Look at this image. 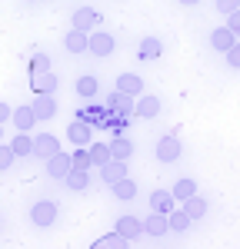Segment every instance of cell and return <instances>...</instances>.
<instances>
[{
    "label": "cell",
    "mask_w": 240,
    "mask_h": 249,
    "mask_svg": "<svg viewBox=\"0 0 240 249\" xmlns=\"http://www.w3.org/2000/svg\"><path fill=\"white\" fill-rule=\"evenodd\" d=\"M30 223L40 226V230L54 226V223H57V203H54V199H37V203L30 206Z\"/></svg>",
    "instance_id": "1"
},
{
    "label": "cell",
    "mask_w": 240,
    "mask_h": 249,
    "mask_svg": "<svg viewBox=\"0 0 240 249\" xmlns=\"http://www.w3.org/2000/svg\"><path fill=\"white\" fill-rule=\"evenodd\" d=\"M154 153H157L160 163H177L180 153H183V146H180L177 133H174V130H170V133H163V136L157 140V150H154Z\"/></svg>",
    "instance_id": "2"
},
{
    "label": "cell",
    "mask_w": 240,
    "mask_h": 249,
    "mask_svg": "<svg viewBox=\"0 0 240 249\" xmlns=\"http://www.w3.org/2000/svg\"><path fill=\"white\" fill-rule=\"evenodd\" d=\"M100 23H103V17H100L94 7H77L74 17H70V27H74V30H83V34H94Z\"/></svg>",
    "instance_id": "3"
},
{
    "label": "cell",
    "mask_w": 240,
    "mask_h": 249,
    "mask_svg": "<svg viewBox=\"0 0 240 249\" xmlns=\"http://www.w3.org/2000/svg\"><path fill=\"white\" fill-rule=\"evenodd\" d=\"M87 53H94V57H110V53H114V37H110L107 30H94V34L87 37Z\"/></svg>",
    "instance_id": "4"
},
{
    "label": "cell",
    "mask_w": 240,
    "mask_h": 249,
    "mask_svg": "<svg viewBox=\"0 0 240 249\" xmlns=\"http://www.w3.org/2000/svg\"><path fill=\"white\" fill-rule=\"evenodd\" d=\"M67 136H70L74 146H90V143H94V123H87V120H74V123L67 126Z\"/></svg>",
    "instance_id": "5"
},
{
    "label": "cell",
    "mask_w": 240,
    "mask_h": 249,
    "mask_svg": "<svg viewBox=\"0 0 240 249\" xmlns=\"http://www.w3.org/2000/svg\"><path fill=\"white\" fill-rule=\"evenodd\" d=\"M160 113V96L154 93H140L137 103H134V116H140V120H154V116Z\"/></svg>",
    "instance_id": "6"
},
{
    "label": "cell",
    "mask_w": 240,
    "mask_h": 249,
    "mask_svg": "<svg viewBox=\"0 0 240 249\" xmlns=\"http://www.w3.org/2000/svg\"><path fill=\"white\" fill-rule=\"evenodd\" d=\"M70 170H74V160L63 153V150H60V153H54L50 160H47V176H50V179H63V176H67Z\"/></svg>",
    "instance_id": "7"
},
{
    "label": "cell",
    "mask_w": 240,
    "mask_h": 249,
    "mask_svg": "<svg viewBox=\"0 0 240 249\" xmlns=\"http://www.w3.org/2000/svg\"><path fill=\"white\" fill-rule=\"evenodd\" d=\"M54 153H60V140H57L54 133L34 136V156H40V160H50Z\"/></svg>",
    "instance_id": "8"
},
{
    "label": "cell",
    "mask_w": 240,
    "mask_h": 249,
    "mask_svg": "<svg viewBox=\"0 0 240 249\" xmlns=\"http://www.w3.org/2000/svg\"><path fill=\"white\" fill-rule=\"evenodd\" d=\"M140 223H143V232L154 236V239H160V236L170 232V226H167V213H147V219H140Z\"/></svg>",
    "instance_id": "9"
},
{
    "label": "cell",
    "mask_w": 240,
    "mask_h": 249,
    "mask_svg": "<svg viewBox=\"0 0 240 249\" xmlns=\"http://www.w3.org/2000/svg\"><path fill=\"white\" fill-rule=\"evenodd\" d=\"M114 230H117L123 239H130V243H134V239L143 236V223H140L137 216H130V213H127V216H120V219H117V226H114Z\"/></svg>",
    "instance_id": "10"
},
{
    "label": "cell",
    "mask_w": 240,
    "mask_h": 249,
    "mask_svg": "<svg viewBox=\"0 0 240 249\" xmlns=\"http://www.w3.org/2000/svg\"><path fill=\"white\" fill-rule=\"evenodd\" d=\"M30 107H34V113H37V123L57 116V100H54V93H37V100H34Z\"/></svg>",
    "instance_id": "11"
},
{
    "label": "cell",
    "mask_w": 240,
    "mask_h": 249,
    "mask_svg": "<svg viewBox=\"0 0 240 249\" xmlns=\"http://www.w3.org/2000/svg\"><path fill=\"white\" fill-rule=\"evenodd\" d=\"M160 53H163V43H160L157 37H143L137 43V60H143V63H154V60H160Z\"/></svg>",
    "instance_id": "12"
},
{
    "label": "cell",
    "mask_w": 240,
    "mask_h": 249,
    "mask_svg": "<svg viewBox=\"0 0 240 249\" xmlns=\"http://www.w3.org/2000/svg\"><path fill=\"white\" fill-rule=\"evenodd\" d=\"M14 126H17L20 133H30L34 126H37V113H34V107H14Z\"/></svg>",
    "instance_id": "13"
},
{
    "label": "cell",
    "mask_w": 240,
    "mask_h": 249,
    "mask_svg": "<svg viewBox=\"0 0 240 249\" xmlns=\"http://www.w3.org/2000/svg\"><path fill=\"white\" fill-rule=\"evenodd\" d=\"M127 176V160H110V163H103L100 166V179L107 183V186H114L117 179Z\"/></svg>",
    "instance_id": "14"
},
{
    "label": "cell",
    "mask_w": 240,
    "mask_h": 249,
    "mask_svg": "<svg viewBox=\"0 0 240 249\" xmlns=\"http://www.w3.org/2000/svg\"><path fill=\"white\" fill-rule=\"evenodd\" d=\"M234 43H237V37H234L230 27H217V30H210V47H214L217 53H227Z\"/></svg>",
    "instance_id": "15"
},
{
    "label": "cell",
    "mask_w": 240,
    "mask_h": 249,
    "mask_svg": "<svg viewBox=\"0 0 240 249\" xmlns=\"http://www.w3.org/2000/svg\"><path fill=\"white\" fill-rule=\"evenodd\" d=\"M114 90H120V93H127V96H134V100H137V96L143 93V80H140L137 73H120Z\"/></svg>",
    "instance_id": "16"
},
{
    "label": "cell",
    "mask_w": 240,
    "mask_h": 249,
    "mask_svg": "<svg viewBox=\"0 0 240 249\" xmlns=\"http://www.w3.org/2000/svg\"><path fill=\"white\" fill-rule=\"evenodd\" d=\"M174 206H177V199H174L170 190H154L150 193V213H170Z\"/></svg>",
    "instance_id": "17"
},
{
    "label": "cell",
    "mask_w": 240,
    "mask_h": 249,
    "mask_svg": "<svg viewBox=\"0 0 240 249\" xmlns=\"http://www.w3.org/2000/svg\"><path fill=\"white\" fill-rule=\"evenodd\" d=\"M134 103H137V100H134V96H127V93H120V90H114V93L107 96V110H114V113H134Z\"/></svg>",
    "instance_id": "18"
},
{
    "label": "cell",
    "mask_w": 240,
    "mask_h": 249,
    "mask_svg": "<svg viewBox=\"0 0 240 249\" xmlns=\"http://www.w3.org/2000/svg\"><path fill=\"white\" fill-rule=\"evenodd\" d=\"M87 37L90 34H83V30H67V37H63V47L70 50V53H87Z\"/></svg>",
    "instance_id": "19"
},
{
    "label": "cell",
    "mask_w": 240,
    "mask_h": 249,
    "mask_svg": "<svg viewBox=\"0 0 240 249\" xmlns=\"http://www.w3.org/2000/svg\"><path fill=\"white\" fill-rule=\"evenodd\" d=\"M74 90H77V96H83V100H94V96L100 93V80L87 73V77H80L77 83H74Z\"/></svg>",
    "instance_id": "20"
},
{
    "label": "cell",
    "mask_w": 240,
    "mask_h": 249,
    "mask_svg": "<svg viewBox=\"0 0 240 249\" xmlns=\"http://www.w3.org/2000/svg\"><path fill=\"white\" fill-rule=\"evenodd\" d=\"M180 210L187 213L190 219H203L210 206H207V199H203V196H190V199H183V206H180Z\"/></svg>",
    "instance_id": "21"
},
{
    "label": "cell",
    "mask_w": 240,
    "mask_h": 249,
    "mask_svg": "<svg viewBox=\"0 0 240 249\" xmlns=\"http://www.w3.org/2000/svg\"><path fill=\"white\" fill-rule=\"evenodd\" d=\"M63 183H67V190H74V193L87 190L90 186V170H70L63 176Z\"/></svg>",
    "instance_id": "22"
},
{
    "label": "cell",
    "mask_w": 240,
    "mask_h": 249,
    "mask_svg": "<svg viewBox=\"0 0 240 249\" xmlns=\"http://www.w3.org/2000/svg\"><path fill=\"white\" fill-rule=\"evenodd\" d=\"M110 156H114V160H130V156H134V143H130L127 136L117 133L110 140Z\"/></svg>",
    "instance_id": "23"
},
{
    "label": "cell",
    "mask_w": 240,
    "mask_h": 249,
    "mask_svg": "<svg viewBox=\"0 0 240 249\" xmlns=\"http://www.w3.org/2000/svg\"><path fill=\"white\" fill-rule=\"evenodd\" d=\"M190 223H194V219H190L183 210H177V206L167 213V226H170V232H187V230H190Z\"/></svg>",
    "instance_id": "24"
},
{
    "label": "cell",
    "mask_w": 240,
    "mask_h": 249,
    "mask_svg": "<svg viewBox=\"0 0 240 249\" xmlns=\"http://www.w3.org/2000/svg\"><path fill=\"white\" fill-rule=\"evenodd\" d=\"M10 150H14V156H34V136L30 133H14Z\"/></svg>",
    "instance_id": "25"
},
{
    "label": "cell",
    "mask_w": 240,
    "mask_h": 249,
    "mask_svg": "<svg viewBox=\"0 0 240 249\" xmlns=\"http://www.w3.org/2000/svg\"><path fill=\"white\" fill-rule=\"evenodd\" d=\"M87 150H90V163H94L97 170L103 166V163H110V160H114V156H110V143H90Z\"/></svg>",
    "instance_id": "26"
},
{
    "label": "cell",
    "mask_w": 240,
    "mask_h": 249,
    "mask_svg": "<svg viewBox=\"0 0 240 249\" xmlns=\"http://www.w3.org/2000/svg\"><path fill=\"white\" fill-rule=\"evenodd\" d=\"M110 193H114L117 199H134V196H137V183H134L130 176H123V179H117V183L110 186Z\"/></svg>",
    "instance_id": "27"
},
{
    "label": "cell",
    "mask_w": 240,
    "mask_h": 249,
    "mask_svg": "<svg viewBox=\"0 0 240 249\" xmlns=\"http://www.w3.org/2000/svg\"><path fill=\"white\" fill-rule=\"evenodd\" d=\"M174 199H180V203H183V199H190V196H197V183H194V179H190V176H183V179H177V183H174Z\"/></svg>",
    "instance_id": "28"
},
{
    "label": "cell",
    "mask_w": 240,
    "mask_h": 249,
    "mask_svg": "<svg viewBox=\"0 0 240 249\" xmlns=\"http://www.w3.org/2000/svg\"><path fill=\"white\" fill-rule=\"evenodd\" d=\"M30 87H34V93H54L57 90V77L54 73H40V77L30 80Z\"/></svg>",
    "instance_id": "29"
},
{
    "label": "cell",
    "mask_w": 240,
    "mask_h": 249,
    "mask_svg": "<svg viewBox=\"0 0 240 249\" xmlns=\"http://www.w3.org/2000/svg\"><path fill=\"white\" fill-rule=\"evenodd\" d=\"M40 73H50V57L47 53H34L30 57V77H40Z\"/></svg>",
    "instance_id": "30"
},
{
    "label": "cell",
    "mask_w": 240,
    "mask_h": 249,
    "mask_svg": "<svg viewBox=\"0 0 240 249\" xmlns=\"http://www.w3.org/2000/svg\"><path fill=\"white\" fill-rule=\"evenodd\" d=\"M70 160H74V170H90L94 163H90V150L87 146H77L74 153H70Z\"/></svg>",
    "instance_id": "31"
},
{
    "label": "cell",
    "mask_w": 240,
    "mask_h": 249,
    "mask_svg": "<svg viewBox=\"0 0 240 249\" xmlns=\"http://www.w3.org/2000/svg\"><path fill=\"white\" fill-rule=\"evenodd\" d=\"M100 239H103V243H107L110 249H130V239H123V236H120L117 230H114V232H107V236H100Z\"/></svg>",
    "instance_id": "32"
},
{
    "label": "cell",
    "mask_w": 240,
    "mask_h": 249,
    "mask_svg": "<svg viewBox=\"0 0 240 249\" xmlns=\"http://www.w3.org/2000/svg\"><path fill=\"white\" fill-rule=\"evenodd\" d=\"M10 166H14V150H10V143H0V173Z\"/></svg>",
    "instance_id": "33"
},
{
    "label": "cell",
    "mask_w": 240,
    "mask_h": 249,
    "mask_svg": "<svg viewBox=\"0 0 240 249\" xmlns=\"http://www.w3.org/2000/svg\"><path fill=\"white\" fill-rule=\"evenodd\" d=\"M223 57H227V67H234V70H240V43H234V47H230V50H227Z\"/></svg>",
    "instance_id": "34"
},
{
    "label": "cell",
    "mask_w": 240,
    "mask_h": 249,
    "mask_svg": "<svg viewBox=\"0 0 240 249\" xmlns=\"http://www.w3.org/2000/svg\"><path fill=\"white\" fill-rule=\"evenodd\" d=\"M214 7L220 14H234V10H240V0H214Z\"/></svg>",
    "instance_id": "35"
},
{
    "label": "cell",
    "mask_w": 240,
    "mask_h": 249,
    "mask_svg": "<svg viewBox=\"0 0 240 249\" xmlns=\"http://www.w3.org/2000/svg\"><path fill=\"white\" fill-rule=\"evenodd\" d=\"M227 27L234 30V37H240V10H234V14H227Z\"/></svg>",
    "instance_id": "36"
},
{
    "label": "cell",
    "mask_w": 240,
    "mask_h": 249,
    "mask_svg": "<svg viewBox=\"0 0 240 249\" xmlns=\"http://www.w3.org/2000/svg\"><path fill=\"white\" fill-rule=\"evenodd\" d=\"M10 116H14V107H7V103H0V126H3V123H7Z\"/></svg>",
    "instance_id": "37"
},
{
    "label": "cell",
    "mask_w": 240,
    "mask_h": 249,
    "mask_svg": "<svg viewBox=\"0 0 240 249\" xmlns=\"http://www.w3.org/2000/svg\"><path fill=\"white\" fill-rule=\"evenodd\" d=\"M90 249H110V246H107L103 239H94V243H90Z\"/></svg>",
    "instance_id": "38"
},
{
    "label": "cell",
    "mask_w": 240,
    "mask_h": 249,
    "mask_svg": "<svg viewBox=\"0 0 240 249\" xmlns=\"http://www.w3.org/2000/svg\"><path fill=\"white\" fill-rule=\"evenodd\" d=\"M177 3H183V7H194V3H200V0H177Z\"/></svg>",
    "instance_id": "39"
},
{
    "label": "cell",
    "mask_w": 240,
    "mask_h": 249,
    "mask_svg": "<svg viewBox=\"0 0 240 249\" xmlns=\"http://www.w3.org/2000/svg\"><path fill=\"white\" fill-rule=\"evenodd\" d=\"M0 143H3V126H0Z\"/></svg>",
    "instance_id": "40"
},
{
    "label": "cell",
    "mask_w": 240,
    "mask_h": 249,
    "mask_svg": "<svg viewBox=\"0 0 240 249\" xmlns=\"http://www.w3.org/2000/svg\"><path fill=\"white\" fill-rule=\"evenodd\" d=\"M30 3H34V0H30Z\"/></svg>",
    "instance_id": "41"
}]
</instances>
